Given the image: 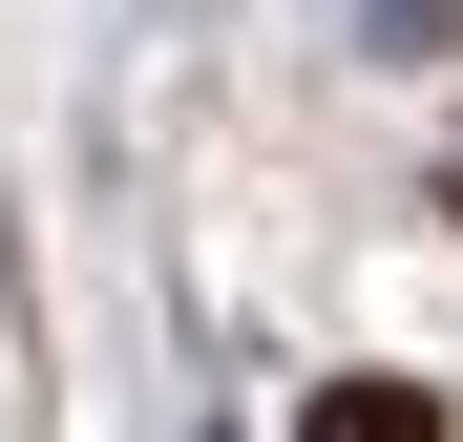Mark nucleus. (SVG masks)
Listing matches in <instances>:
<instances>
[{
	"instance_id": "f257e3e1",
	"label": "nucleus",
	"mask_w": 463,
	"mask_h": 442,
	"mask_svg": "<svg viewBox=\"0 0 463 442\" xmlns=\"http://www.w3.org/2000/svg\"><path fill=\"white\" fill-rule=\"evenodd\" d=\"M295 442H442V380H317Z\"/></svg>"
}]
</instances>
